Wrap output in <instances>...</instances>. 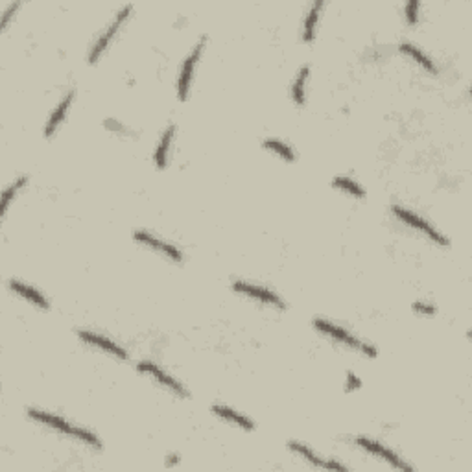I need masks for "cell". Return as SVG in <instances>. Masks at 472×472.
<instances>
[{
  "label": "cell",
  "mask_w": 472,
  "mask_h": 472,
  "mask_svg": "<svg viewBox=\"0 0 472 472\" xmlns=\"http://www.w3.org/2000/svg\"><path fill=\"white\" fill-rule=\"evenodd\" d=\"M28 417H30L31 421L39 422L43 427L50 428V430L59 431L63 436L72 437V439H76V441L83 443V445H89V447L96 448V450H102V441H100L96 434H92L89 428L72 424V422H69L66 419H63V417L54 415L50 411L36 410V408H30V410H28Z\"/></svg>",
  "instance_id": "1"
},
{
  "label": "cell",
  "mask_w": 472,
  "mask_h": 472,
  "mask_svg": "<svg viewBox=\"0 0 472 472\" xmlns=\"http://www.w3.org/2000/svg\"><path fill=\"white\" fill-rule=\"evenodd\" d=\"M314 329L323 336H327V338H330L332 341H336V343H341V345L349 347V349L358 350V352H362L367 358H376V355H378V350H376L375 345H371V343H367L366 340H362L358 336L350 334L349 330L336 325V323L325 320V317H315Z\"/></svg>",
  "instance_id": "2"
},
{
  "label": "cell",
  "mask_w": 472,
  "mask_h": 472,
  "mask_svg": "<svg viewBox=\"0 0 472 472\" xmlns=\"http://www.w3.org/2000/svg\"><path fill=\"white\" fill-rule=\"evenodd\" d=\"M133 13V6H124L122 10L117 11V15H115V19H113L109 24L103 28V31L100 34V36L96 37V41L92 43L91 50H89V56H87V63H91V65H94V63L100 62V57L106 54V50L111 46V43L115 41V37H117V34L120 30H122V26L126 24L127 19H129V15Z\"/></svg>",
  "instance_id": "3"
},
{
  "label": "cell",
  "mask_w": 472,
  "mask_h": 472,
  "mask_svg": "<svg viewBox=\"0 0 472 472\" xmlns=\"http://www.w3.org/2000/svg\"><path fill=\"white\" fill-rule=\"evenodd\" d=\"M391 213H393V216H395L399 222H402V224L408 225V227L413 229V231H417V233H421L422 236H427L430 242H434V244L439 245V248H448V245H450V240H448L443 233H439L428 220H424L422 216H419V214L411 213V210L401 207V205H393V207H391Z\"/></svg>",
  "instance_id": "4"
},
{
  "label": "cell",
  "mask_w": 472,
  "mask_h": 472,
  "mask_svg": "<svg viewBox=\"0 0 472 472\" xmlns=\"http://www.w3.org/2000/svg\"><path fill=\"white\" fill-rule=\"evenodd\" d=\"M355 445L358 448H362L364 452H367V454H371V456L378 457L380 462L387 463L389 467L399 469V471H413V465L404 462L395 450H391L389 447H386L384 443L376 441V439H371V437L366 436H358L355 439Z\"/></svg>",
  "instance_id": "5"
},
{
  "label": "cell",
  "mask_w": 472,
  "mask_h": 472,
  "mask_svg": "<svg viewBox=\"0 0 472 472\" xmlns=\"http://www.w3.org/2000/svg\"><path fill=\"white\" fill-rule=\"evenodd\" d=\"M205 43H207V37H201V39L192 46V50L188 52L187 59H185L183 66H181V72H179L178 78V98L181 102H187L188 94H190V89H192L194 82V72H196V66H198L199 59H201Z\"/></svg>",
  "instance_id": "6"
},
{
  "label": "cell",
  "mask_w": 472,
  "mask_h": 472,
  "mask_svg": "<svg viewBox=\"0 0 472 472\" xmlns=\"http://www.w3.org/2000/svg\"><path fill=\"white\" fill-rule=\"evenodd\" d=\"M233 289L236 292V294L244 295V297H248V299L259 301V303H262V305L273 306V308H279V310L286 308V303L283 301V297H280L279 294H275L273 289L266 288V286L253 285V283H245V280H234Z\"/></svg>",
  "instance_id": "7"
},
{
  "label": "cell",
  "mask_w": 472,
  "mask_h": 472,
  "mask_svg": "<svg viewBox=\"0 0 472 472\" xmlns=\"http://www.w3.org/2000/svg\"><path fill=\"white\" fill-rule=\"evenodd\" d=\"M137 371L138 373H143V375H148L150 378L157 382L159 386H163L164 389H168L170 393H173L179 399H188V389L181 384L179 380H176L172 375H168L166 371L161 369L157 364H153L150 360H143L137 364Z\"/></svg>",
  "instance_id": "8"
},
{
  "label": "cell",
  "mask_w": 472,
  "mask_h": 472,
  "mask_svg": "<svg viewBox=\"0 0 472 472\" xmlns=\"http://www.w3.org/2000/svg\"><path fill=\"white\" fill-rule=\"evenodd\" d=\"M133 238H135V242H138L141 245L152 249L155 253L163 255V257H166L168 260H172L176 264H181V262H183V253H181V249H178L173 244H170V242H164V240L157 238L153 233H148V231H135V233H133Z\"/></svg>",
  "instance_id": "9"
},
{
  "label": "cell",
  "mask_w": 472,
  "mask_h": 472,
  "mask_svg": "<svg viewBox=\"0 0 472 472\" xmlns=\"http://www.w3.org/2000/svg\"><path fill=\"white\" fill-rule=\"evenodd\" d=\"M78 338L87 345L102 350L103 355H109L113 358H118V360H127V350L122 345H118L115 340L107 338V336L92 332V330H78Z\"/></svg>",
  "instance_id": "10"
},
{
  "label": "cell",
  "mask_w": 472,
  "mask_h": 472,
  "mask_svg": "<svg viewBox=\"0 0 472 472\" xmlns=\"http://www.w3.org/2000/svg\"><path fill=\"white\" fill-rule=\"evenodd\" d=\"M74 98H76V92L69 91L62 102L57 103L56 109L52 111L50 118H48V122H46V126H45V137L50 138V137H54L57 131H59V127H62V124L65 122L66 115H69V111H71V106L74 103Z\"/></svg>",
  "instance_id": "11"
},
{
  "label": "cell",
  "mask_w": 472,
  "mask_h": 472,
  "mask_svg": "<svg viewBox=\"0 0 472 472\" xmlns=\"http://www.w3.org/2000/svg\"><path fill=\"white\" fill-rule=\"evenodd\" d=\"M8 286H10V289L13 292V294L19 295L21 299L28 301L30 305L37 306L39 310H50V303H48V299H46L45 295H43L39 289L34 288V286L24 285V283H21V280H17V279H11Z\"/></svg>",
  "instance_id": "12"
},
{
  "label": "cell",
  "mask_w": 472,
  "mask_h": 472,
  "mask_svg": "<svg viewBox=\"0 0 472 472\" xmlns=\"http://www.w3.org/2000/svg\"><path fill=\"white\" fill-rule=\"evenodd\" d=\"M178 127L170 124L163 131V135L159 137V143L153 152V163L157 166V170H164L168 166V159H170V148H172L173 137H176Z\"/></svg>",
  "instance_id": "13"
},
{
  "label": "cell",
  "mask_w": 472,
  "mask_h": 472,
  "mask_svg": "<svg viewBox=\"0 0 472 472\" xmlns=\"http://www.w3.org/2000/svg\"><path fill=\"white\" fill-rule=\"evenodd\" d=\"M210 411H213L216 417H220L222 421L229 422V424H234L236 428H242V430L245 431L255 430V422L251 421L249 417H245L244 413L233 410V408L224 406V404H214V406L210 408Z\"/></svg>",
  "instance_id": "14"
},
{
  "label": "cell",
  "mask_w": 472,
  "mask_h": 472,
  "mask_svg": "<svg viewBox=\"0 0 472 472\" xmlns=\"http://www.w3.org/2000/svg\"><path fill=\"white\" fill-rule=\"evenodd\" d=\"M325 10V2H314L310 4L308 11H306L305 21H303V41L312 43L317 34V24H320L321 11Z\"/></svg>",
  "instance_id": "15"
},
{
  "label": "cell",
  "mask_w": 472,
  "mask_h": 472,
  "mask_svg": "<svg viewBox=\"0 0 472 472\" xmlns=\"http://www.w3.org/2000/svg\"><path fill=\"white\" fill-rule=\"evenodd\" d=\"M401 52L404 54V56L410 57L411 62H415L417 65L421 66L422 71H427L428 74H437V66H436V63H434V59H431L430 56H427V54H424V52H422L417 45L404 41L401 45Z\"/></svg>",
  "instance_id": "16"
},
{
  "label": "cell",
  "mask_w": 472,
  "mask_h": 472,
  "mask_svg": "<svg viewBox=\"0 0 472 472\" xmlns=\"http://www.w3.org/2000/svg\"><path fill=\"white\" fill-rule=\"evenodd\" d=\"M310 78V65H303L299 72L295 74L294 83H292V100L295 106H305L306 102V83Z\"/></svg>",
  "instance_id": "17"
},
{
  "label": "cell",
  "mask_w": 472,
  "mask_h": 472,
  "mask_svg": "<svg viewBox=\"0 0 472 472\" xmlns=\"http://www.w3.org/2000/svg\"><path fill=\"white\" fill-rule=\"evenodd\" d=\"M262 146H264V150L271 152L279 159L286 161V163H294L295 159H297V153L294 152V148L286 144L285 141H280V138H266Z\"/></svg>",
  "instance_id": "18"
},
{
  "label": "cell",
  "mask_w": 472,
  "mask_h": 472,
  "mask_svg": "<svg viewBox=\"0 0 472 472\" xmlns=\"http://www.w3.org/2000/svg\"><path fill=\"white\" fill-rule=\"evenodd\" d=\"M288 448L292 452H294V454H297V456H299V457H303V459H305L306 463H310L312 467L325 469L327 459H323V457L317 456V454H315V452L312 450V448H308V447H306V445H303V443L289 441L288 443Z\"/></svg>",
  "instance_id": "19"
},
{
  "label": "cell",
  "mask_w": 472,
  "mask_h": 472,
  "mask_svg": "<svg viewBox=\"0 0 472 472\" xmlns=\"http://www.w3.org/2000/svg\"><path fill=\"white\" fill-rule=\"evenodd\" d=\"M332 187L338 188L340 192H345L347 196H352L356 199L366 198V190L360 183H356L355 179L345 178V176H338V178L332 179Z\"/></svg>",
  "instance_id": "20"
},
{
  "label": "cell",
  "mask_w": 472,
  "mask_h": 472,
  "mask_svg": "<svg viewBox=\"0 0 472 472\" xmlns=\"http://www.w3.org/2000/svg\"><path fill=\"white\" fill-rule=\"evenodd\" d=\"M26 183H28V178H26V176H21V178H17L15 181L10 185V187L6 188L4 192H2V218H6V214H8V208H10L11 201H13V198L19 196V192H21L22 188L26 187Z\"/></svg>",
  "instance_id": "21"
},
{
  "label": "cell",
  "mask_w": 472,
  "mask_h": 472,
  "mask_svg": "<svg viewBox=\"0 0 472 472\" xmlns=\"http://www.w3.org/2000/svg\"><path fill=\"white\" fill-rule=\"evenodd\" d=\"M404 19L410 26H415L421 19V4L419 2H408L404 6Z\"/></svg>",
  "instance_id": "22"
},
{
  "label": "cell",
  "mask_w": 472,
  "mask_h": 472,
  "mask_svg": "<svg viewBox=\"0 0 472 472\" xmlns=\"http://www.w3.org/2000/svg\"><path fill=\"white\" fill-rule=\"evenodd\" d=\"M411 308H413V312L419 315H427V317H431V315H436L437 308L434 305H430V303H427V301H417V303H413L411 305Z\"/></svg>",
  "instance_id": "23"
},
{
  "label": "cell",
  "mask_w": 472,
  "mask_h": 472,
  "mask_svg": "<svg viewBox=\"0 0 472 472\" xmlns=\"http://www.w3.org/2000/svg\"><path fill=\"white\" fill-rule=\"evenodd\" d=\"M19 8H21V4H19V2H15V4H10L8 8H6L4 13H2V22H0L2 30H6V28H8V24H10V21H11V17L15 15Z\"/></svg>",
  "instance_id": "24"
},
{
  "label": "cell",
  "mask_w": 472,
  "mask_h": 472,
  "mask_svg": "<svg viewBox=\"0 0 472 472\" xmlns=\"http://www.w3.org/2000/svg\"><path fill=\"white\" fill-rule=\"evenodd\" d=\"M362 387V380L360 376L352 375V373H349L347 375V380H345V389L347 391H358Z\"/></svg>",
  "instance_id": "25"
},
{
  "label": "cell",
  "mask_w": 472,
  "mask_h": 472,
  "mask_svg": "<svg viewBox=\"0 0 472 472\" xmlns=\"http://www.w3.org/2000/svg\"><path fill=\"white\" fill-rule=\"evenodd\" d=\"M325 469L327 471H349L347 465H343V463H340V462H334V459H327Z\"/></svg>",
  "instance_id": "26"
}]
</instances>
